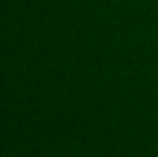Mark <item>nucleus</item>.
Wrapping results in <instances>:
<instances>
[]
</instances>
